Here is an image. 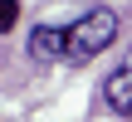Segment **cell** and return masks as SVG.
Listing matches in <instances>:
<instances>
[{
  "label": "cell",
  "instance_id": "5",
  "mask_svg": "<svg viewBox=\"0 0 132 122\" xmlns=\"http://www.w3.org/2000/svg\"><path fill=\"white\" fill-rule=\"evenodd\" d=\"M127 117H132V112H127Z\"/></svg>",
  "mask_w": 132,
  "mask_h": 122
},
{
  "label": "cell",
  "instance_id": "2",
  "mask_svg": "<svg viewBox=\"0 0 132 122\" xmlns=\"http://www.w3.org/2000/svg\"><path fill=\"white\" fill-rule=\"evenodd\" d=\"M24 49H29V59L44 64V68H49V64H64V24H34Z\"/></svg>",
  "mask_w": 132,
  "mask_h": 122
},
{
  "label": "cell",
  "instance_id": "3",
  "mask_svg": "<svg viewBox=\"0 0 132 122\" xmlns=\"http://www.w3.org/2000/svg\"><path fill=\"white\" fill-rule=\"evenodd\" d=\"M103 103H108L113 112H122V117L132 112V54H127V64H122L118 73H108V83H103Z\"/></svg>",
  "mask_w": 132,
  "mask_h": 122
},
{
  "label": "cell",
  "instance_id": "1",
  "mask_svg": "<svg viewBox=\"0 0 132 122\" xmlns=\"http://www.w3.org/2000/svg\"><path fill=\"white\" fill-rule=\"evenodd\" d=\"M122 34V20H118V10H108V5H98V10H88L83 20H73V24H64V64H73V68H83L88 59H98L113 39Z\"/></svg>",
  "mask_w": 132,
  "mask_h": 122
},
{
  "label": "cell",
  "instance_id": "4",
  "mask_svg": "<svg viewBox=\"0 0 132 122\" xmlns=\"http://www.w3.org/2000/svg\"><path fill=\"white\" fill-rule=\"evenodd\" d=\"M20 20V0H0V34H10Z\"/></svg>",
  "mask_w": 132,
  "mask_h": 122
}]
</instances>
